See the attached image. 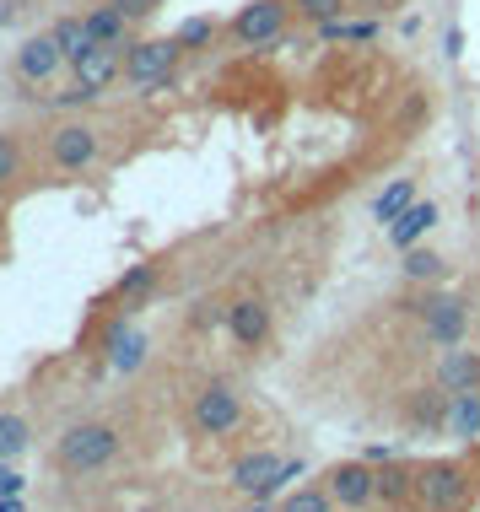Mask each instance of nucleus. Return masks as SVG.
Returning a JSON list of instances; mask_svg holds the SVG:
<instances>
[{
  "label": "nucleus",
  "mask_w": 480,
  "mask_h": 512,
  "mask_svg": "<svg viewBox=\"0 0 480 512\" xmlns=\"http://www.w3.org/2000/svg\"><path fill=\"white\" fill-rule=\"evenodd\" d=\"M119 459V432L108 421H81L60 437V464L71 475H87V469H103Z\"/></svg>",
  "instance_id": "f257e3e1"
},
{
  "label": "nucleus",
  "mask_w": 480,
  "mask_h": 512,
  "mask_svg": "<svg viewBox=\"0 0 480 512\" xmlns=\"http://www.w3.org/2000/svg\"><path fill=\"white\" fill-rule=\"evenodd\" d=\"M416 502L427 512H459L470 502V469L454 459H437L416 469Z\"/></svg>",
  "instance_id": "f03ea898"
},
{
  "label": "nucleus",
  "mask_w": 480,
  "mask_h": 512,
  "mask_svg": "<svg viewBox=\"0 0 480 512\" xmlns=\"http://www.w3.org/2000/svg\"><path fill=\"white\" fill-rule=\"evenodd\" d=\"M178 54H184L178 38H141V44H130V54H125V81L130 87H146V92L162 87V81L173 76Z\"/></svg>",
  "instance_id": "7ed1b4c3"
},
{
  "label": "nucleus",
  "mask_w": 480,
  "mask_h": 512,
  "mask_svg": "<svg viewBox=\"0 0 480 512\" xmlns=\"http://www.w3.org/2000/svg\"><path fill=\"white\" fill-rule=\"evenodd\" d=\"M286 33V0H249V6L232 17V38L243 49H265V44H281Z\"/></svg>",
  "instance_id": "20e7f679"
},
{
  "label": "nucleus",
  "mask_w": 480,
  "mask_h": 512,
  "mask_svg": "<svg viewBox=\"0 0 480 512\" xmlns=\"http://www.w3.org/2000/svg\"><path fill=\"white\" fill-rule=\"evenodd\" d=\"M98 151H103V141H98V130L92 124H60V130L49 135V157H54V168H65V173H81V168H92L98 162Z\"/></svg>",
  "instance_id": "39448f33"
},
{
  "label": "nucleus",
  "mask_w": 480,
  "mask_h": 512,
  "mask_svg": "<svg viewBox=\"0 0 480 512\" xmlns=\"http://www.w3.org/2000/svg\"><path fill=\"white\" fill-rule=\"evenodd\" d=\"M238 421H243V405H238V394H232L227 383H211V389L195 394V426L205 437H227Z\"/></svg>",
  "instance_id": "423d86ee"
},
{
  "label": "nucleus",
  "mask_w": 480,
  "mask_h": 512,
  "mask_svg": "<svg viewBox=\"0 0 480 512\" xmlns=\"http://www.w3.org/2000/svg\"><path fill=\"white\" fill-rule=\"evenodd\" d=\"M421 324H427L432 345H459L464 335H470V302L432 297V302H421Z\"/></svg>",
  "instance_id": "0eeeda50"
},
{
  "label": "nucleus",
  "mask_w": 480,
  "mask_h": 512,
  "mask_svg": "<svg viewBox=\"0 0 480 512\" xmlns=\"http://www.w3.org/2000/svg\"><path fill=\"white\" fill-rule=\"evenodd\" d=\"M60 65H71V60H65V49L54 44V33H38V38H22V44H17V76L27 81V87L54 81V76H60Z\"/></svg>",
  "instance_id": "6e6552de"
},
{
  "label": "nucleus",
  "mask_w": 480,
  "mask_h": 512,
  "mask_svg": "<svg viewBox=\"0 0 480 512\" xmlns=\"http://www.w3.org/2000/svg\"><path fill=\"white\" fill-rule=\"evenodd\" d=\"M281 464L276 453H249V459L232 464V486H238L243 496H254V502H265V496L281 491Z\"/></svg>",
  "instance_id": "1a4fd4ad"
},
{
  "label": "nucleus",
  "mask_w": 480,
  "mask_h": 512,
  "mask_svg": "<svg viewBox=\"0 0 480 512\" xmlns=\"http://www.w3.org/2000/svg\"><path fill=\"white\" fill-rule=\"evenodd\" d=\"M329 496H335L340 507H367L378 496V469H367V464H335V469H329Z\"/></svg>",
  "instance_id": "9d476101"
},
{
  "label": "nucleus",
  "mask_w": 480,
  "mask_h": 512,
  "mask_svg": "<svg viewBox=\"0 0 480 512\" xmlns=\"http://www.w3.org/2000/svg\"><path fill=\"white\" fill-rule=\"evenodd\" d=\"M76 71V87L87 92V98H98V92L114 81L119 71H125V49H108V44H98L92 54H81V60L71 65Z\"/></svg>",
  "instance_id": "9b49d317"
},
{
  "label": "nucleus",
  "mask_w": 480,
  "mask_h": 512,
  "mask_svg": "<svg viewBox=\"0 0 480 512\" xmlns=\"http://www.w3.org/2000/svg\"><path fill=\"white\" fill-rule=\"evenodd\" d=\"M227 329H232V340H238L243 351H254V345L270 335V308L259 297H238L227 308Z\"/></svg>",
  "instance_id": "f8f14e48"
},
{
  "label": "nucleus",
  "mask_w": 480,
  "mask_h": 512,
  "mask_svg": "<svg viewBox=\"0 0 480 512\" xmlns=\"http://www.w3.org/2000/svg\"><path fill=\"white\" fill-rule=\"evenodd\" d=\"M432 227H437V205L432 200H416L400 221H389V238H394V248H416Z\"/></svg>",
  "instance_id": "ddd939ff"
},
{
  "label": "nucleus",
  "mask_w": 480,
  "mask_h": 512,
  "mask_svg": "<svg viewBox=\"0 0 480 512\" xmlns=\"http://www.w3.org/2000/svg\"><path fill=\"white\" fill-rule=\"evenodd\" d=\"M87 27H92V38L98 44H108V49H130V17L108 0V6H98V11H87Z\"/></svg>",
  "instance_id": "4468645a"
},
{
  "label": "nucleus",
  "mask_w": 480,
  "mask_h": 512,
  "mask_svg": "<svg viewBox=\"0 0 480 512\" xmlns=\"http://www.w3.org/2000/svg\"><path fill=\"white\" fill-rule=\"evenodd\" d=\"M49 33H54V44L65 49V60H71V65L81 60V54H92V49H98V38H92L87 17H60V22L49 27Z\"/></svg>",
  "instance_id": "2eb2a0df"
},
{
  "label": "nucleus",
  "mask_w": 480,
  "mask_h": 512,
  "mask_svg": "<svg viewBox=\"0 0 480 512\" xmlns=\"http://www.w3.org/2000/svg\"><path fill=\"white\" fill-rule=\"evenodd\" d=\"M443 389H448V394L480 389V356H475V351H448V362H443Z\"/></svg>",
  "instance_id": "dca6fc26"
},
{
  "label": "nucleus",
  "mask_w": 480,
  "mask_h": 512,
  "mask_svg": "<svg viewBox=\"0 0 480 512\" xmlns=\"http://www.w3.org/2000/svg\"><path fill=\"white\" fill-rule=\"evenodd\" d=\"M448 432L454 437H480V394H448Z\"/></svg>",
  "instance_id": "f3484780"
},
{
  "label": "nucleus",
  "mask_w": 480,
  "mask_h": 512,
  "mask_svg": "<svg viewBox=\"0 0 480 512\" xmlns=\"http://www.w3.org/2000/svg\"><path fill=\"white\" fill-rule=\"evenodd\" d=\"M108 356H114V367L119 372H135V367H141V356H146V340L141 335H135V329H125V324H114V329H108Z\"/></svg>",
  "instance_id": "a211bd4d"
},
{
  "label": "nucleus",
  "mask_w": 480,
  "mask_h": 512,
  "mask_svg": "<svg viewBox=\"0 0 480 512\" xmlns=\"http://www.w3.org/2000/svg\"><path fill=\"white\" fill-rule=\"evenodd\" d=\"M410 205H416V184H410V178H394V184L373 200V216H378V221H400Z\"/></svg>",
  "instance_id": "6ab92c4d"
},
{
  "label": "nucleus",
  "mask_w": 480,
  "mask_h": 512,
  "mask_svg": "<svg viewBox=\"0 0 480 512\" xmlns=\"http://www.w3.org/2000/svg\"><path fill=\"white\" fill-rule=\"evenodd\" d=\"M378 496H383V502H405V496H416V469L383 464L378 469Z\"/></svg>",
  "instance_id": "aec40b11"
},
{
  "label": "nucleus",
  "mask_w": 480,
  "mask_h": 512,
  "mask_svg": "<svg viewBox=\"0 0 480 512\" xmlns=\"http://www.w3.org/2000/svg\"><path fill=\"white\" fill-rule=\"evenodd\" d=\"M27 453V421L22 415H11V410H0V459H22Z\"/></svg>",
  "instance_id": "412c9836"
},
{
  "label": "nucleus",
  "mask_w": 480,
  "mask_h": 512,
  "mask_svg": "<svg viewBox=\"0 0 480 512\" xmlns=\"http://www.w3.org/2000/svg\"><path fill=\"white\" fill-rule=\"evenodd\" d=\"M152 286H157V265H130L125 275H119L114 292H119V302H135V297L152 292Z\"/></svg>",
  "instance_id": "4be33fe9"
},
{
  "label": "nucleus",
  "mask_w": 480,
  "mask_h": 512,
  "mask_svg": "<svg viewBox=\"0 0 480 512\" xmlns=\"http://www.w3.org/2000/svg\"><path fill=\"white\" fill-rule=\"evenodd\" d=\"M410 281H437L443 275V259L437 254H427V248H405V265H400Z\"/></svg>",
  "instance_id": "5701e85b"
},
{
  "label": "nucleus",
  "mask_w": 480,
  "mask_h": 512,
  "mask_svg": "<svg viewBox=\"0 0 480 512\" xmlns=\"http://www.w3.org/2000/svg\"><path fill=\"white\" fill-rule=\"evenodd\" d=\"M281 512H335V496L303 486V491H292V496H286V507H281Z\"/></svg>",
  "instance_id": "b1692460"
},
{
  "label": "nucleus",
  "mask_w": 480,
  "mask_h": 512,
  "mask_svg": "<svg viewBox=\"0 0 480 512\" xmlns=\"http://www.w3.org/2000/svg\"><path fill=\"white\" fill-rule=\"evenodd\" d=\"M211 38H216L211 17H189L184 27H178V44H184V49H200V44H211Z\"/></svg>",
  "instance_id": "393cba45"
},
{
  "label": "nucleus",
  "mask_w": 480,
  "mask_h": 512,
  "mask_svg": "<svg viewBox=\"0 0 480 512\" xmlns=\"http://www.w3.org/2000/svg\"><path fill=\"white\" fill-rule=\"evenodd\" d=\"M17 168H22L17 141H11V135H0V184H11V178H17Z\"/></svg>",
  "instance_id": "a878e982"
},
{
  "label": "nucleus",
  "mask_w": 480,
  "mask_h": 512,
  "mask_svg": "<svg viewBox=\"0 0 480 512\" xmlns=\"http://www.w3.org/2000/svg\"><path fill=\"white\" fill-rule=\"evenodd\" d=\"M297 11L313 17V22H329V17H340V11H346V0H297Z\"/></svg>",
  "instance_id": "bb28decb"
},
{
  "label": "nucleus",
  "mask_w": 480,
  "mask_h": 512,
  "mask_svg": "<svg viewBox=\"0 0 480 512\" xmlns=\"http://www.w3.org/2000/svg\"><path fill=\"white\" fill-rule=\"evenodd\" d=\"M416 421H427V426L448 421V405H443V394H427V399H416Z\"/></svg>",
  "instance_id": "cd10ccee"
},
{
  "label": "nucleus",
  "mask_w": 480,
  "mask_h": 512,
  "mask_svg": "<svg viewBox=\"0 0 480 512\" xmlns=\"http://www.w3.org/2000/svg\"><path fill=\"white\" fill-rule=\"evenodd\" d=\"M114 6H119V11H125V17H130V22H141V17H152V11H157V6H168V0H114Z\"/></svg>",
  "instance_id": "c85d7f7f"
},
{
  "label": "nucleus",
  "mask_w": 480,
  "mask_h": 512,
  "mask_svg": "<svg viewBox=\"0 0 480 512\" xmlns=\"http://www.w3.org/2000/svg\"><path fill=\"white\" fill-rule=\"evenodd\" d=\"M22 486H27V480H22L6 459H0V496H22Z\"/></svg>",
  "instance_id": "c756f323"
},
{
  "label": "nucleus",
  "mask_w": 480,
  "mask_h": 512,
  "mask_svg": "<svg viewBox=\"0 0 480 512\" xmlns=\"http://www.w3.org/2000/svg\"><path fill=\"white\" fill-rule=\"evenodd\" d=\"M292 480H303V459H286L281 464V486H292Z\"/></svg>",
  "instance_id": "7c9ffc66"
},
{
  "label": "nucleus",
  "mask_w": 480,
  "mask_h": 512,
  "mask_svg": "<svg viewBox=\"0 0 480 512\" xmlns=\"http://www.w3.org/2000/svg\"><path fill=\"white\" fill-rule=\"evenodd\" d=\"M0 512H22V496H0Z\"/></svg>",
  "instance_id": "2f4dec72"
},
{
  "label": "nucleus",
  "mask_w": 480,
  "mask_h": 512,
  "mask_svg": "<svg viewBox=\"0 0 480 512\" xmlns=\"http://www.w3.org/2000/svg\"><path fill=\"white\" fill-rule=\"evenodd\" d=\"M11 17H17V6H11V0H0V27H6Z\"/></svg>",
  "instance_id": "473e14b6"
},
{
  "label": "nucleus",
  "mask_w": 480,
  "mask_h": 512,
  "mask_svg": "<svg viewBox=\"0 0 480 512\" xmlns=\"http://www.w3.org/2000/svg\"><path fill=\"white\" fill-rule=\"evenodd\" d=\"M249 512H265V507H259V502H254V507H249Z\"/></svg>",
  "instance_id": "72a5a7b5"
}]
</instances>
